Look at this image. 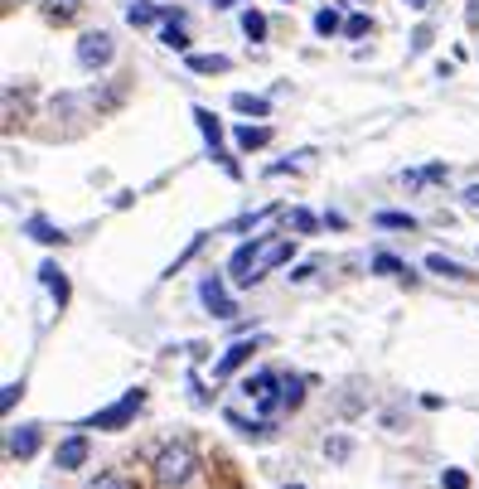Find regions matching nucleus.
Here are the masks:
<instances>
[{
	"label": "nucleus",
	"mask_w": 479,
	"mask_h": 489,
	"mask_svg": "<svg viewBox=\"0 0 479 489\" xmlns=\"http://www.w3.org/2000/svg\"><path fill=\"white\" fill-rule=\"evenodd\" d=\"M194 475V451L185 441H170V446H160V455H155V480H160L165 489H175V484H185Z\"/></svg>",
	"instance_id": "obj_1"
},
{
	"label": "nucleus",
	"mask_w": 479,
	"mask_h": 489,
	"mask_svg": "<svg viewBox=\"0 0 479 489\" xmlns=\"http://www.w3.org/2000/svg\"><path fill=\"white\" fill-rule=\"evenodd\" d=\"M291 237H266V243H257V257H252V272H247V286L262 282L272 267H281V262H291Z\"/></svg>",
	"instance_id": "obj_2"
},
{
	"label": "nucleus",
	"mask_w": 479,
	"mask_h": 489,
	"mask_svg": "<svg viewBox=\"0 0 479 489\" xmlns=\"http://www.w3.org/2000/svg\"><path fill=\"white\" fill-rule=\"evenodd\" d=\"M146 408V393H140V388H131V393H126L117 408H107V412H97L88 427H102V431H121V422H131V417Z\"/></svg>",
	"instance_id": "obj_3"
},
{
	"label": "nucleus",
	"mask_w": 479,
	"mask_h": 489,
	"mask_svg": "<svg viewBox=\"0 0 479 489\" xmlns=\"http://www.w3.org/2000/svg\"><path fill=\"white\" fill-rule=\"evenodd\" d=\"M111 53H117V49H111V34L107 30H88V34L78 39V63L82 68H107Z\"/></svg>",
	"instance_id": "obj_4"
},
{
	"label": "nucleus",
	"mask_w": 479,
	"mask_h": 489,
	"mask_svg": "<svg viewBox=\"0 0 479 489\" xmlns=\"http://www.w3.org/2000/svg\"><path fill=\"white\" fill-rule=\"evenodd\" d=\"M199 296H204V305H208V311H214L218 320H233V315H237V305H233L228 291H223L218 276H204V282H199Z\"/></svg>",
	"instance_id": "obj_5"
},
{
	"label": "nucleus",
	"mask_w": 479,
	"mask_h": 489,
	"mask_svg": "<svg viewBox=\"0 0 479 489\" xmlns=\"http://www.w3.org/2000/svg\"><path fill=\"white\" fill-rule=\"evenodd\" d=\"M194 121H199V131L208 136V146H214V156H223V150H218V141H223V127H218V117H214V111H208V107H194ZM223 160H228V156H223ZM228 170L237 175V165L228 160Z\"/></svg>",
	"instance_id": "obj_6"
},
{
	"label": "nucleus",
	"mask_w": 479,
	"mask_h": 489,
	"mask_svg": "<svg viewBox=\"0 0 479 489\" xmlns=\"http://www.w3.org/2000/svg\"><path fill=\"white\" fill-rule=\"evenodd\" d=\"M160 44H165V49H179V53L189 49V39H185V15H179V10H165V30H160Z\"/></svg>",
	"instance_id": "obj_7"
},
{
	"label": "nucleus",
	"mask_w": 479,
	"mask_h": 489,
	"mask_svg": "<svg viewBox=\"0 0 479 489\" xmlns=\"http://www.w3.org/2000/svg\"><path fill=\"white\" fill-rule=\"evenodd\" d=\"M34 451H39V427H15V431H10V455L30 460Z\"/></svg>",
	"instance_id": "obj_8"
},
{
	"label": "nucleus",
	"mask_w": 479,
	"mask_h": 489,
	"mask_svg": "<svg viewBox=\"0 0 479 489\" xmlns=\"http://www.w3.org/2000/svg\"><path fill=\"white\" fill-rule=\"evenodd\" d=\"M82 460H88V436H68L59 446V470H78Z\"/></svg>",
	"instance_id": "obj_9"
},
{
	"label": "nucleus",
	"mask_w": 479,
	"mask_h": 489,
	"mask_svg": "<svg viewBox=\"0 0 479 489\" xmlns=\"http://www.w3.org/2000/svg\"><path fill=\"white\" fill-rule=\"evenodd\" d=\"M252 257H257V243H243V247H237V253H233V282L237 286H247V272H252Z\"/></svg>",
	"instance_id": "obj_10"
},
{
	"label": "nucleus",
	"mask_w": 479,
	"mask_h": 489,
	"mask_svg": "<svg viewBox=\"0 0 479 489\" xmlns=\"http://www.w3.org/2000/svg\"><path fill=\"white\" fill-rule=\"evenodd\" d=\"M189 68L194 73H228V59L223 53H189Z\"/></svg>",
	"instance_id": "obj_11"
},
{
	"label": "nucleus",
	"mask_w": 479,
	"mask_h": 489,
	"mask_svg": "<svg viewBox=\"0 0 479 489\" xmlns=\"http://www.w3.org/2000/svg\"><path fill=\"white\" fill-rule=\"evenodd\" d=\"M301 402H305V383L301 379H281V408H301Z\"/></svg>",
	"instance_id": "obj_12"
},
{
	"label": "nucleus",
	"mask_w": 479,
	"mask_h": 489,
	"mask_svg": "<svg viewBox=\"0 0 479 489\" xmlns=\"http://www.w3.org/2000/svg\"><path fill=\"white\" fill-rule=\"evenodd\" d=\"M266 141H272V131H266V127H237V146H243V150H257Z\"/></svg>",
	"instance_id": "obj_13"
},
{
	"label": "nucleus",
	"mask_w": 479,
	"mask_h": 489,
	"mask_svg": "<svg viewBox=\"0 0 479 489\" xmlns=\"http://www.w3.org/2000/svg\"><path fill=\"white\" fill-rule=\"evenodd\" d=\"M247 354H252V344H247V340H243V344H233L228 354L218 359V369H214V373H233V369H237V363H243Z\"/></svg>",
	"instance_id": "obj_14"
},
{
	"label": "nucleus",
	"mask_w": 479,
	"mask_h": 489,
	"mask_svg": "<svg viewBox=\"0 0 479 489\" xmlns=\"http://www.w3.org/2000/svg\"><path fill=\"white\" fill-rule=\"evenodd\" d=\"M160 15H165V10H155V5H146V0H136V5L126 10V20H131V24H155V20H160Z\"/></svg>",
	"instance_id": "obj_15"
},
{
	"label": "nucleus",
	"mask_w": 479,
	"mask_h": 489,
	"mask_svg": "<svg viewBox=\"0 0 479 489\" xmlns=\"http://www.w3.org/2000/svg\"><path fill=\"white\" fill-rule=\"evenodd\" d=\"M233 107L247 111V117H266V102H262V97H252V92H233Z\"/></svg>",
	"instance_id": "obj_16"
},
{
	"label": "nucleus",
	"mask_w": 479,
	"mask_h": 489,
	"mask_svg": "<svg viewBox=\"0 0 479 489\" xmlns=\"http://www.w3.org/2000/svg\"><path fill=\"white\" fill-rule=\"evenodd\" d=\"M315 30H320V34H340V30H344L340 10H320V15H315Z\"/></svg>",
	"instance_id": "obj_17"
},
{
	"label": "nucleus",
	"mask_w": 479,
	"mask_h": 489,
	"mask_svg": "<svg viewBox=\"0 0 479 489\" xmlns=\"http://www.w3.org/2000/svg\"><path fill=\"white\" fill-rule=\"evenodd\" d=\"M30 237H39V243H59L63 233H53L49 218H30Z\"/></svg>",
	"instance_id": "obj_18"
},
{
	"label": "nucleus",
	"mask_w": 479,
	"mask_h": 489,
	"mask_svg": "<svg viewBox=\"0 0 479 489\" xmlns=\"http://www.w3.org/2000/svg\"><path fill=\"white\" fill-rule=\"evenodd\" d=\"M39 272H44V286L53 291V296H59V301H68V282L59 276V267H39Z\"/></svg>",
	"instance_id": "obj_19"
},
{
	"label": "nucleus",
	"mask_w": 479,
	"mask_h": 489,
	"mask_svg": "<svg viewBox=\"0 0 479 489\" xmlns=\"http://www.w3.org/2000/svg\"><path fill=\"white\" fill-rule=\"evenodd\" d=\"M373 267L383 272V276H402V272H407V267H402V262L392 257V253H378V257H373Z\"/></svg>",
	"instance_id": "obj_20"
},
{
	"label": "nucleus",
	"mask_w": 479,
	"mask_h": 489,
	"mask_svg": "<svg viewBox=\"0 0 479 489\" xmlns=\"http://www.w3.org/2000/svg\"><path fill=\"white\" fill-rule=\"evenodd\" d=\"M243 34H247V39H262V34H266V20L257 15V10H247V15H243Z\"/></svg>",
	"instance_id": "obj_21"
},
{
	"label": "nucleus",
	"mask_w": 479,
	"mask_h": 489,
	"mask_svg": "<svg viewBox=\"0 0 479 489\" xmlns=\"http://www.w3.org/2000/svg\"><path fill=\"white\" fill-rule=\"evenodd\" d=\"M378 228H407L412 233V214H378Z\"/></svg>",
	"instance_id": "obj_22"
},
{
	"label": "nucleus",
	"mask_w": 479,
	"mask_h": 489,
	"mask_svg": "<svg viewBox=\"0 0 479 489\" xmlns=\"http://www.w3.org/2000/svg\"><path fill=\"white\" fill-rule=\"evenodd\" d=\"M44 5H49V15H59V20H68V15H73V10L82 5V0H44Z\"/></svg>",
	"instance_id": "obj_23"
},
{
	"label": "nucleus",
	"mask_w": 479,
	"mask_h": 489,
	"mask_svg": "<svg viewBox=\"0 0 479 489\" xmlns=\"http://www.w3.org/2000/svg\"><path fill=\"white\" fill-rule=\"evenodd\" d=\"M344 34L349 39H363V34H369V15H349L344 20Z\"/></svg>",
	"instance_id": "obj_24"
},
{
	"label": "nucleus",
	"mask_w": 479,
	"mask_h": 489,
	"mask_svg": "<svg viewBox=\"0 0 479 489\" xmlns=\"http://www.w3.org/2000/svg\"><path fill=\"white\" fill-rule=\"evenodd\" d=\"M426 267H431L436 276H465V272L455 267V262H445V257H426Z\"/></svg>",
	"instance_id": "obj_25"
},
{
	"label": "nucleus",
	"mask_w": 479,
	"mask_h": 489,
	"mask_svg": "<svg viewBox=\"0 0 479 489\" xmlns=\"http://www.w3.org/2000/svg\"><path fill=\"white\" fill-rule=\"evenodd\" d=\"M349 451H354V446H349L344 436H334V441H325V455H330V460H349Z\"/></svg>",
	"instance_id": "obj_26"
},
{
	"label": "nucleus",
	"mask_w": 479,
	"mask_h": 489,
	"mask_svg": "<svg viewBox=\"0 0 479 489\" xmlns=\"http://www.w3.org/2000/svg\"><path fill=\"white\" fill-rule=\"evenodd\" d=\"M291 223H295V228H301V233H315V214H310V208H295V214H291Z\"/></svg>",
	"instance_id": "obj_27"
},
{
	"label": "nucleus",
	"mask_w": 479,
	"mask_h": 489,
	"mask_svg": "<svg viewBox=\"0 0 479 489\" xmlns=\"http://www.w3.org/2000/svg\"><path fill=\"white\" fill-rule=\"evenodd\" d=\"M92 489H131V480H126V475H102Z\"/></svg>",
	"instance_id": "obj_28"
},
{
	"label": "nucleus",
	"mask_w": 479,
	"mask_h": 489,
	"mask_svg": "<svg viewBox=\"0 0 479 489\" xmlns=\"http://www.w3.org/2000/svg\"><path fill=\"white\" fill-rule=\"evenodd\" d=\"M441 480H445V489H465V484H470V475H465V470H445Z\"/></svg>",
	"instance_id": "obj_29"
},
{
	"label": "nucleus",
	"mask_w": 479,
	"mask_h": 489,
	"mask_svg": "<svg viewBox=\"0 0 479 489\" xmlns=\"http://www.w3.org/2000/svg\"><path fill=\"white\" fill-rule=\"evenodd\" d=\"M20 393H24V383H10V388H5V398H0V408L10 412V408H15V398H20Z\"/></svg>",
	"instance_id": "obj_30"
},
{
	"label": "nucleus",
	"mask_w": 479,
	"mask_h": 489,
	"mask_svg": "<svg viewBox=\"0 0 479 489\" xmlns=\"http://www.w3.org/2000/svg\"><path fill=\"white\" fill-rule=\"evenodd\" d=\"M465 204H470V208H479V185H470V189H465Z\"/></svg>",
	"instance_id": "obj_31"
},
{
	"label": "nucleus",
	"mask_w": 479,
	"mask_h": 489,
	"mask_svg": "<svg viewBox=\"0 0 479 489\" xmlns=\"http://www.w3.org/2000/svg\"><path fill=\"white\" fill-rule=\"evenodd\" d=\"M407 5H412V10H426V5H431V0H407Z\"/></svg>",
	"instance_id": "obj_32"
},
{
	"label": "nucleus",
	"mask_w": 479,
	"mask_h": 489,
	"mask_svg": "<svg viewBox=\"0 0 479 489\" xmlns=\"http://www.w3.org/2000/svg\"><path fill=\"white\" fill-rule=\"evenodd\" d=\"M214 5H233V0H214Z\"/></svg>",
	"instance_id": "obj_33"
},
{
	"label": "nucleus",
	"mask_w": 479,
	"mask_h": 489,
	"mask_svg": "<svg viewBox=\"0 0 479 489\" xmlns=\"http://www.w3.org/2000/svg\"><path fill=\"white\" fill-rule=\"evenodd\" d=\"M286 489H305V484H286Z\"/></svg>",
	"instance_id": "obj_34"
},
{
	"label": "nucleus",
	"mask_w": 479,
	"mask_h": 489,
	"mask_svg": "<svg viewBox=\"0 0 479 489\" xmlns=\"http://www.w3.org/2000/svg\"><path fill=\"white\" fill-rule=\"evenodd\" d=\"M474 15H479V0H474Z\"/></svg>",
	"instance_id": "obj_35"
}]
</instances>
